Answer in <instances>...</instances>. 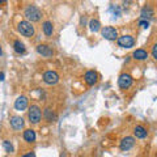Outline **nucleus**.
<instances>
[{"mask_svg":"<svg viewBox=\"0 0 157 157\" xmlns=\"http://www.w3.org/2000/svg\"><path fill=\"white\" fill-rule=\"evenodd\" d=\"M24 14H25V17L29 20V21L37 22L42 17V11L38 7H36V6H29V7H26Z\"/></svg>","mask_w":157,"mask_h":157,"instance_id":"f257e3e1","label":"nucleus"},{"mask_svg":"<svg viewBox=\"0 0 157 157\" xmlns=\"http://www.w3.org/2000/svg\"><path fill=\"white\" fill-rule=\"evenodd\" d=\"M18 32L21 33V36L26 37V38H30L34 36V33H36V30H34V26L32 25V22L29 21H21L18 24Z\"/></svg>","mask_w":157,"mask_h":157,"instance_id":"f03ea898","label":"nucleus"},{"mask_svg":"<svg viewBox=\"0 0 157 157\" xmlns=\"http://www.w3.org/2000/svg\"><path fill=\"white\" fill-rule=\"evenodd\" d=\"M28 118H29V122L33 123V124L39 123V121H41V118H42L41 109H39L37 105L30 106L29 107V111H28Z\"/></svg>","mask_w":157,"mask_h":157,"instance_id":"7ed1b4c3","label":"nucleus"},{"mask_svg":"<svg viewBox=\"0 0 157 157\" xmlns=\"http://www.w3.org/2000/svg\"><path fill=\"white\" fill-rule=\"evenodd\" d=\"M132 77L128 75V73H122L118 78V85H119L121 89H128V88L132 85Z\"/></svg>","mask_w":157,"mask_h":157,"instance_id":"20e7f679","label":"nucleus"},{"mask_svg":"<svg viewBox=\"0 0 157 157\" xmlns=\"http://www.w3.org/2000/svg\"><path fill=\"white\" fill-rule=\"evenodd\" d=\"M43 81L46 82L48 85H55L56 82L59 81V75L55 72V71H47L43 73Z\"/></svg>","mask_w":157,"mask_h":157,"instance_id":"39448f33","label":"nucleus"},{"mask_svg":"<svg viewBox=\"0 0 157 157\" xmlns=\"http://www.w3.org/2000/svg\"><path fill=\"white\" fill-rule=\"evenodd\" d=\"M101 33L102 36H104L106 39H109V41H114V39H118V32L115 28L113 26H105L101 29Z\"/></svg>","mask_w":157,"mask_h":157,"instance_id":"423d86ee","label":"nucleus"},{"mask_svg":"<svg viewBox=\"0 0 157 157\" xmlns=\"http://www.w3.org/2000/svg\"><path fill=\"white\" fill-rule=\"evenodd\" d=\"M117 41H118V45L123 48H130L135 45V39L131 36H122V37L118 38Z\"/></svg>","mask_w":157,"mask_h":157,"instance_id":"0eeeda50","label":"nucleus"},{"mask_svg":"<svg viewBox=\"0 0 157 157\" xmlns=\"http://www.w3.org/2000/svg\"><path fill=\"white\" fill-rule=\"evenodd\" d=\"M135 145V139L132 136H126L121 140V144H119V148L122 151H130L131 148H134Z\"/></svg>","mask_w":157,"mask_h":157,"instance_id":"6e6552de","label":"nucleus"},{"mask_svg":"<svg viewBox=\"0 0 157 157\" xmlns=\"http://www.w3.org/2000/svg\"><path fill=\"white\" fill-rule=\"evenodd\" d=\"M28 107V98L25 96H20L16 101H14V109L18 111H22Z\"/></svg>","mask_w":157,"mask_h":157,"instance_id":"1a4fd4ad","label":"nucleus"},{"mask_svg":"<svg viewBox=\"0 0 157 157\" xmlns=\"http://www.w3.org/2000/svg\"><path fill=\"white\" fill-rule=\"evenodd\" d=\"M37 52L39 54V55L46 56V58L52 56V54H54L52 48L50 46H47V45H38L37 46Z\"/></svg>","mask_w":157,"mask_h":157,"instance_id":"9d476101","label":"nucleus"},{"mask_svg":"<svg viewBox=\"0 0 157 157\" xmlns=\"http://www.w3.org/2000/svg\"><path fill=\"white\" fill-rule=\"evenodd\" d=\"M97 73L94 72V71H88L86 73H85V76H84V80H85V82L88 85H94L96 82H97Z\"/></svg>","mask_w":157,"mask_h":157,"instance_id":"9b49d317","label":"nucleus"},{"mask_svg":"<svg viewBox=\"0 0 157 157\" xmlns=\"http://www.w3.org/2000/svg\"><path fill=\"white\" fill-rule=\"evenodd\" d=\"M11 126H12V128L13 130H21L22 127H24V119L21 117H12L11 118Z\"/></svg>","mask_w":157,"mask_h":157,"instance_id":"f8f14e48","label":"nucleus"},{"mask_svg":"<svg viewBox=\"0 0 157 157\" xmlns=\"http://www.w3.org/2000/svg\"><path fill=\"white\" fill-rule=\"evenodd\" d=\"M141 18L140 20H145V21H149L153 16V9H152L149 6H145L143 9H141V13H140Z\"/></svg>","mask_w":157,"mask_h":157,"instance_id":"ddd939ff","label":"nucleus"},{"mask_svg":"<svg viewBox=\"0 0 157 157\" xmlns=\"http://www.w3.org/2000/svg\"><path fill=\"white\" fill-rule=\"evenodd\" d=\"M132 56H134V59H136V60H145V59L148 58V52H147L144 48H137V50L134 51Z\"/></svg>","mask_w":157,"mask_h":157,"instance_id":"4468645a","label":"nucleus"},{"mask_svg":"<svg viewBox=\"0 0 157 157\" xmlns=\"http://www.w3.org/2000/svg\"><path fill=\"white\" fill-rule=\"evenodd\" d=\"M24 139H25V141H28V143H34V141H36V132H34V130L28 128L24 131Z\"/></svg>","mask_w":157,"mask_h":157,"instance_id":"2eb2a0df","label":"nucleus"},{"mask_svg":"<svg viewBox=\"0 0 157 157\" xmlns=\"http://www.w3.org/2000/svg\"><path fill=\"white\" fill-rule=\"evenodd\" d=\"M147 130L144 128L143 126H136L134 128V135L137 137V139H144V137H147Z\"/></svg>","mask_w":157,"mask_h":157,"instance_id":"dca6fc26","label":"nucleus"},{"mask_svg":"<svg viewBox=\"0 0 157 157\" xmlns=\"http://www.w3.org/2000/svg\"><path fill=\"white\" fill-rule=\"evenodd\" d=\"M42 29H43V33H45V36L50 37L52 36L54 33V26H52V22L51 21H45L42 24Z\"/></svg>","mask_w":157,"mask_h":157,"instance_id":"f3484780","label":"nucleus"},{"mask_svg":"<svg viewBox=\"0 0 157 157\" xmlns=\"http://www.w3.org/2000/svg\"><path fill=\"white\" fill-rule=\"evenodd\" d=\"M43 117H45V119L47 121V122H54L56 119V115L54 114V111L51 110V109H45L43 110Z\"/></svg>","mask_w":157,"mask_h":157,"instance_id":"a211bd4d","label":"nucleus"},{"mask_svg":"<svg viewBox=\"0 0 157 157\" xmlns=\"http://www.w3.org/2000/svg\"><path fill=\"white\" fill-rule=\"evenodd\" d=\"M89 29L92 32H98L101 29V24H100V21L98 20H96V18H92L90 21H89Z\"/></svg>","mask_w":157,"mask_h":157,"instance_id":"6ab92c4d","label":"nucleus"},{"mask_svg":"<svg viewBox=\"0 0 157 157\" xmlns=\"http://www.w3.org/2000/svg\"><path fill=\"white\" fill-rule=\"evenodd\" d=\"M13 48H14V51H16L17 54H24L25 52V46H24V43L21 41H14Z\"/></svg>","mask_w":157,"mask_h":157,"instance_id":"aec40b11","label":"nucleus"},{"mask_svg":"<svg viewBox=\"0 0 157 157\" xmlns=\"http://www.w3.org/2000/svg\"><path fill=\"white\" fill-rule=\"evenodd\" d=\"M3 147H4V149H6L8 153H12V152H13V145L9 143L8 140H4L3 141Z\"/></svg>","mask_w":157,"mask_h":157,"instance_id":"412c9836","label":"nucleus"},{"mask_svg":"<svg viewBox=\"0 0 157 157\" xmlns=\"http://www.w3.org/2000/svg\"><path fill=\"white\" fill-rule=\"evenodd\" d=\"M139 26H141L143 29H147L149 26V21H145V20H140L139 21Z\"/></svg>","mask_w":157,"mask_h":157,"instance_id":"4be33fe9","label":"nucleus"},{"mask_svg":"<svg viewBox=\"0 0 157 157\" xmlns=\"http://www.w3.org/2000/svg\"><path fill=\"white\" fill-rule=\"evenodd\" d=\"M152 56H153V59L157 62V43H155L153 47H152Z\"/></svg>","mask_w":157,"mask_h":157,"instance_id":"5701e85b","label":"nucleus"},{"mask_svg":"<svg viewBox=\"0 0 157 157\" xmlns=\"http://www.w3.org/2000/svg\"><path fill=\"white\" fill-rule=\"evenodd\" d=\"M22 157H36V155H34L33 152H30V153H26V155H24Z\"/></svg>","mask_w":157,"mask_h":157,"instance_id":"b1692460","label":"nucleus"},{"mask_svg":"<svg viewBox=\"0 0 157 157\" xmlns=\"http://www.w3.org/2000/svg\"><path fill=\"white\" fill-rule=\"evenodd\" d=\"M0 80H4V73H3V72L0 73Z\"/></svg>","mask_w":157,"mask_h":157,"instance_id":"393cba45","label":"nucleus"},{"mask_svg":"<svg viewBox=\"0 0 157 157\" xmlns=\"http://www.w3.org/2000/svg\"><path fill=\"white\" fill-rule=\"evenodd\" d=\"M3 54V50H2V46H0V55H2Z\"/></svg>","mask_w":157,"mask_h":157,"instance_id":"a878e982","label":"nucleus"}]
</instances>
